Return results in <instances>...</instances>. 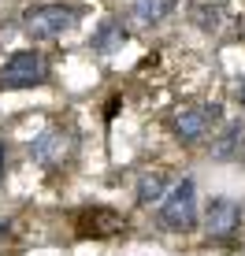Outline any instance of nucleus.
<instances>
[{
    "label": "nucleus",
    "mask_w": 245,
    "mask_h": 256,
    "mask_svg": "<svg viewBox=\"0 0 245 256\" xmlns=\"http://www.w3.org/2000/svg\"><path fill=\"white\" fill-rule=\"evenodd\" d=\"M74 22H78V8L71 4H38L22 15V30L34 41H52L60 34H67Z\"/></svg>",
    "instance_id": "obj_1"
},
{
    "label": "nucleus",
    "mask_w": 245,
    "mask_h": 256,
    "mask_svg": "<svg viewBox=\"0 0 245 256\" xmlns=\"http://www.w3.org/2000/svg\"><path fill=\"white\" fill-rule=\"evenodd\" d=\"M48 78V64L41 52L26 48V52H15L4 67H0V90H34Z\"/></svg>",
    "instance_id": "obj_2"
},
{
    "label": "nucleus",
    "mask_w": 245,
    "mask_h": 256,
    "mask_svg": "<svg viewBox=\"0 0 245 256\" xmlns=\"http://www.w3.org/2000/svg\"><path fill=\"white\" fill-rule=\"evenodd\" d=\"M160 223L168 230H194L197 226V190L190 178H182L160 204Z\"/></svg>",
    "instance_id": "obj_3"
},
{
    "label": "nucleus",
    "mask_w": 245,
    "mask_h": 256,
    "mask_svg": "<svg viewBox=\"0 0 245 256\" xmlns=\"http://www.w3.org/2000/svg\"><path fill=\"white\" fill-rule=\"evenodd\" d=\"M74 148H78V138L67 126H48V130H41V134L34 138L30 156L41 167H64L74 156Z\"/></svg>",
    "instance_id": "obj_4"
},
{
    "label": "nucleus",
    "mask_w": 245,
    "mask_h": 256,
    "mask_svg": "<svg viewBox=\"0 0 245 256\" xmlns=\"http://www.w3.org/2000/svg\"><path fill=\"white\" fill-rule=\"evenodd\" d=\"M220 122V108L216 104H190V108H182L178 116H174V134H178L186 145H194V141L208 138V130Z\"/></svg>",
    "instance_id": "obj_5"
},
{
    "label": "nucleus",
    "mask_w": 245,
    "mask_h": 256,
    "mask_svg": "<svg viewBox=\"0 0 245 256\" xmlns=\"http://www.w3.org/2000/svg\"><path fill=\"white\" fill-rule=\"evenodd\" d=\"M242 226V212L234 204L230 197H216L212 204L204 212V230L208 238H216V242H226V238H234Z\"/></svg>",
    "instance_id": "obj_6"
},
{
    "label": "nucleus",
    "mask_w": 245,
    "mask_h": 256,
    "mask_svg": "<svg viewBox=\"0 0 245 256\" xmlns=\"http://www.w3.org/2000/svg\"><path fill=\"white\" fill-rule=\"evenodd\" d=\"M212 156L216 160H245V122H226L223 134L212 141Z\"/></svg>",
    "instance_id": "obj_7"
},
{
    "label": "nucleus",
    "mask_w": 245,
    "mask_h": 256,
    "mask_svg": "<svg viewBox=\"0 0 245 256\" xmlns=\"http://www.w3.org/2000/svg\"><path fill=\"white\" fill-rule=\"evenodd\" d=\"M174 0H130V19L138 26H156L171 15Z\"/></svg>",
    "instance_id": "obj_8"
},
{
    "label": "nucleus",
    "mask_w": 245,
    "mask_h": 256,
    "mask_svg": "<svg viewBox=\"0 0 245 256\" xmlns=\"http://www.w3.org/2000/svg\"><path fill=\"white\" fill-rule=\"evenodd\" d=\"M122 41H126V30H122L119 19H104L97 26V34H93V48H100V52H116V48H122Z\"/></svg>",
    "instance_id": "obj_9"
},
{
    "label": "nucleus",
    "mask_w": 245,
    "mask_h": 256,
    "mask_svg": "<svg viewBox=\"0 0 245 256\" xmlns=\"http://www.w3.org/2000/svg\"><path fill=\"white\" fill-rule=\"evenodd\" d=\"M223 15H226L223 4H197V8H194V19H197L200 30H220V26H223Z\"/></svg>",
    "instance_id": "obj_10"
},
{
    "label": "nucleus",
    "mask_w": 245,
    "mask_h": 256,
    "mask_svg": "<svg viewBox=\"0 0 245 256\" xmlns=\"http://www.w3.org/2000/svg\"><path fill=\"white\" fill-rule=\"evenodd\" d=\"M164 197V178L160 174H145L142 182H138V200L142 204H152V200Z\"/></svg>",
    "instance_id": "obj_11"
},
{
    "label": "nucleus",
    "mask_w": 245,
    "mask_h": 256,
    "mask_svg": "<svg viewBox=\"0 0 245 256\" xmlns=\"http://www.w3.org/2000/svg\"><path fill=\"white\" fill-rule=\"evenodd\" d=\"M238 100H242V104H245V82H242V86H238Z\"/></svg>",
    "instance_id": "obj_12"
},
{
    "label": "nucleus",
    "mask_w": 245,
    "mask_h": 256,
    "mask_svg": "<svg viewBox=\"0 0 245 256\" xmlns=\"http://www.w3.org/2000/svg\"><path fill=\"white\" fill-rule=\"evenodd\" d=\"M0 171H4V148H0Z\"/></svg>",
    "instance_id": "obj_13"
}]
</instances>
